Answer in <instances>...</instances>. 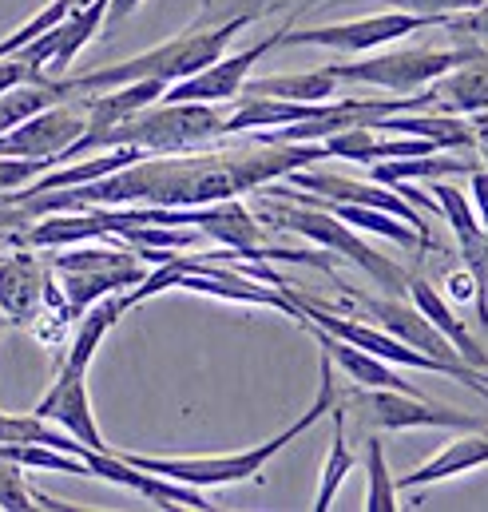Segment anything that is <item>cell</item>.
Here are the masks:
<instances>
[{"label":"cell","instance_id":"19","mask_svg":"<svg viewBox=\"0 0 488 512\" xmlns=\"http://www.w3.org/2000/svg\"><path fill=\"white\" fill-rule=\"evenodd\" d=\"M409 302L449 338V346L469 362V366H477V370H488V350L473 338V330L465 326V318L457 314V306L449 302V298H441V290H433V282L429 278H421V274H409Z\"/></svg>","mask_w":488,"mask_h":512},{"label":"cell","instance_id":"10","mask_svg":"<svg viewBox=\"0 0 488 512\" xmlns=\"http://www.w3.org/2000/svg\"><path fill=\"white\" fill-rule=\"evenodd\" d=\"M417 28H441L437 16H409V12H377V16H362V20H342V24H318V28H290L282 32L278 48H302V44H314V48H330V52H342V56H366L377 52Z\"/></svg>","mask_w":488,"mask_h":512},{"label":"cell","instance_id":"17","mask_svg":"<svg viewBox=\"0 0 488 512\" xmlns=\"http://www.w3.org/2000/svg\"><path fill=\"white\" fill-rule=\"evenodd\" d=\"M488 56L477 52L473 60L449 68L433 84H425V112L441 116H481L488 112Z\"/></svg>","mask_w":488,"mask_h":512},{"label":"cell","instance_id":"24","mask_svg":"<svg viewBox=\"0 0 488 512\" xmlns=\"http://www.w3.org/2000/svg\"><path fill=\"white\" fill-rule=\"evenodd\" d=\"M330 417H334V433H330V453H326V465H322V485H318V497H314V512H326L334 505L346 473L354 469V453L346 445V401L342 397L330 405Z\"/></svg>","mask_w":488,"mask_h":512},{"label":"cell","instance_id":"31","mask_svg":"<svg viewBox=\"0 0 488 512\" xmlns=\"http://www.w3.org/2000/svg\"><path fill=\"white\" fill-rule=\"evenodd\" d=\"M449 294H453V302H473L477 306V282H473V274L469 270L449 274Z\"/></svg>","mask_w":488,"mask_h":512},{"label":"cell","instance_id":"25","mask_svg":"<svg viewBox=\"0 0 488 512\" xmlns=\"http://www.w3.org/2000/svg\"><path fill=\"white\" fill-rule=\"evenodd\" d=\"M366 509L369 512H393L397 505V485L389 477V465H385V441L381 437H369L366 441Z\"/></svg>","mask_w":488,"mask_h":512},{"label":"cell","instance_id":"3","mask_svg":"<svg viewBox=\"0 0 488 512\" xmlns=\"http://www.w3.org/2000/svg\"><path fill=\"white\" fill-rule=\"evenodd\" d=\"M246 24H254V16H231V20H215L211 28L203 20H195L187 32L123 60L112 68H96V72H84V76H64L72 96H84V92H104V88H120L131 80H159V84H175V80H187L195 72H203L207 64H215L227 44L243 32Z\"/></svg>","mask_w":488,"mask_h":512},{"label":"cell","instance_id":"8","mask_svg":"<svg viewBox=\"0 0 488 512\" xmlns=\"http://www.w3.org/2000/svg\"><path fill=\"white\" fill-rule=\"evenodd\" d=\"M346 409H358L369 429L377 433H405V429H485L481 417L437 405L425 393H405V389H354L342 393Z\"/></svg>","mask_w":488,"mask_h":512},{"label":"cell","instance_id":"27","mask_svg":"<svg viewBox=\"0 0 488 512\" xmlns=\"http://www.w3.org/2000/svg\"><path fill=\"white\" fill-rule=\"evenodd\" d=\"M56 159H20V155H0V195H12L20 187H28L32 179H40L44 171H52Z\"/></svg>","mask_w":488,"mask_h":512},{"label":"cell","instance_id":"30","mask_svg":"<svg viewBox=\"0 0 488 512\" xmlns=\"http://www.w3.org/2000/svg\"><path fill=\"white\" fill-rule=\"evenodd\" d=\"M469 187H473V211H477V219H481V227L488 231V171L477 163L473 171H469Z\"/></svg>","mask_w":488,"mask_h":512},{"label":"cell","instance_id":"5","mask_svg":"<svg viewBox=\"0 0 488 512\" xmlns=\"http://www.w3.org/2000/svg\"><path fill=\"white\" fill-rule=\"evenodd\" d=\"M266 199V211H258V219H266L270 227H282V231H294L302 239H310L314 247L330 251V255L354 262L362 274H369L381 294H397V298H409V270L401 262H393L389 255L373 251L366 239L342 223L338 215H330L326 207H314V203H294V199Z\"/></svg>","mask_w":488,"mask_h":512},{"label":"cell","instance_id":"6","mask_svg":"<svg viewBox=\"0 0 488 512\" xmlns=\"http://www.w3.org/2000/svg\"><path fill=\"white\" fill-rule=\"evenodd\" d=\"M52 274L60 278V294H64V306L72 314V322L100 298L108 294H120L131 290L147 278V262L135 255L131 247H60V255L48 262Z\"/></svg>","mask_w":488,"mask_h":512},{"label":"cell","instance_id":"28","mask_svg":"<svg viewBox=\"0 0 488 512\" xmlns=\"http://www.w3.org/2000/svg\"><path fill=\"white\" fill-rule=\"evenodd\" d=\"M0 509H4V512H28V509H36L32 485L24 481L20 465H16V461H4V457H0Z\"/></svg>","mask_w":488,"mask_h":512},{"label":"cell","instance_id":"18","mask_svg":"<svg viewBox=\"0 0 488 512\" xmlns=\"http://www.w3.org/2000/svg\"><path fill=\"white\" fill-rule=\"evenodd\" d=\"M298 326L314 334V342H318V346H322V354L334 362V370H342L354 385H366V389H405V393H421L417 385H409L405 378H397V374H393V362H385V358L369 354V350L354 346V342H342L338 334H330V330H322V326H314V322H298Z\"/></svg>","mask_w":488,"mask_h":512},{"label":"cell","instance_id":"14","mask_svg":"<svg viewBox=\"0 0 488 512\" xmlns=\"http://www.w3.org/2000/svg\"><path fill=\"white\" fill-rule=\"evenodd\" d=\"M433 199H437V215L449 223V231H453V239H457V251H461V262H465V270L473 274V282H477V322L485 326L488 322V231L481 227V219H477V211H473V199L461 191V187H453L449 179H437V187H433Z\"/></svg>","mask_w":488,"mask_h":512},{"label":"cell","instance_id":"20","mask_svg":"<svg viewBox=\"0 0 488 512\" xmlns=\"http://www.w3.org/2000/svg\"><path fill=\"white\" fill-rule=\"evenodd\" d=\"M481 465H488V433L485 429H469L465 437L449 441L437 457H429V461H425V465H417L413 473H401L393 485H397V489L417 493V489H429V485H437V481H449V477L473 473V469H481Z\"/></svg>","mask_w":488,"mask_h":512},{"label":"cell","instance_id":"12","mask_svg":"<svg viewBox=\"0 0 488 512\" xmlns=\"http://www.w3.org/2000/svg\"><path fill=\"white\" fill-rule=\"evenodd\" d=\"M278 40H282V28H274L266 40H254L250 48L235 52V56L223 52V56H219L215 64H207L203 72L167 84L159 100H167V104H231V100H239V96H243V84L250 80V68H254L262 56H270V52L278 48Z\"/></svg>","mask_w":488,"mask_h":512},{"label":"cell","instance_id":"32","mask_svg":"<svg viewBox=\"0 0 488 512\" xmlns=\"http://www.w3.org/2000/svg\"><path fill=\"white\" fill-rule=\"evenodd\" d=\"M469 128H473V147H477V155H481V167L488 171V112L469 116Z\"/></svg>","mask_w":488,"mask_h":512},{"label":"cell","instance_id":"33","mask_svg":"<svg viewBox=\"0 0 488 512\" xmlns=\"http://www.w3.org/2000/svg\"><path fill=\"white\" fill-rule=\"evenodd\" d=\"M143 0H108V16H104V28H116V24H123L135 8H139Z\"/></svg>","mask_w":488,"mask_h":512},{"label":"cell","instance_id":"7","mask_svg":"<svg viewBox=\"0 0 488 512\" xmlns=\"http://www.w3.org/2000/svg\"><path fill=\"white\" fill-rule=\"evenodd\" d=\"M481 52V44H453V48H405V52H373L366 60H350V64H330L338 84L350 88H381V92H397L409 96L425 84H433L437 76H445L449 68L473 60Z\"/></svg>","mask_w":488,"mask_h":512},{"label":"cell","instance_id":"2","mask_svg":"<svg viewBox=\"0 0 488 512\" xmlns=\"http://www.w3.org/2000/svg\"><path fill=\"white\" fill-rule=\"evenodd\" d=\"M318 370H322V385H318L314 405L298 421H290L282 433L250 445L243 453H227V457H143V453H120V457L127 465L143 469V473H155V477H167V481H179V485H191V489H223V485L254 481L294 437H302L310 425H318L330 413V405L342 397L338 393V378H334V362L326 354H322V366Z\"/></svg>","mask_w":488,"mask_h":512},{"label":"cell","instance_id":"34","mask_svg":"<svg viewBox=\"0 0 488 512\" xmlns=\"http://www.w3.org/2000/svg\"><path fill=\"white\" fill-rule=\"evenodd\" d=\"M4 330H8V318H4V310H0V334H4Z\"/></svg>","mask_w":488,"mask_h":512},{"label":"cell","instance_id":"11","mask_svg":"<svg viewBox=\"0 0 488 512\" xmlns=\"http://www.w3.org/2000/svg\"><path fill=\"white\" fill-rule=\"evenodd\" d=\"M88 131V104L84 96H68L60 104H48L44 112L20 120L12 131L0 135V155L20 159H56L64 163V151Z\"/></svg>","mask_w":488,"mask_h":512},{"label":"cell","instance_id":"26","mask_svg":"<svg viewBox=\"0 0 488 512\" xmlns=\"http://www.w3.org/2000/svg\"><path fill=\"white\" fill-rule=\"evenodd\" d=\"M441 28L453 36V44H488V0L445 16Z\"/></svg>","mask_w":488,"mask_h":512},{"label":"cell","instance_id":"1","mask_svg":"<svg viewBox=\"0 0 488 512\" xmlns=\"http://www.w3.org/2000/svg\"><path fill=\"white\" fill-rule=\"evenodd\" d=\"M330 159L322 143H250L231 151L203 155H143L120 171L64 191H44L28 203H16L28 219L56 211H88V207H207L219 199H239L243 191H258L262 183L286 179L290 171L314 167Z\"/></svg>","mask_w":488,"mask_h":512},{"label":"cell","instance_id":"16","mask_svg":"<svg viewBox=\"0 0 488 512\" xmlns=\"http://www.w3.org/2000/svg\"><path fill=\"white\" fill-rule=\"evenodd\" d=\"M52 266H44L32 251L0 258V310L12 326H32L48 302Z\"/></svg>","mask_w":488,"mask_h":512},{"label":"cell","instance_id":"21","mask_svg":"<svg viewBox=\"0 0 488 512\" xmlns=\"http://www.w3.org/2000/svg\"><path fill=\"white\" fill-rule=\"evenodd\" d=\"M477 163L473 159H457L453 147H437V151H425V155H397V159H377L369 163V179L373 183H385V187H397V183H437V179H457V175H469Z\"/></svg>","mask_w":488,"mask_h":512},{"label":"cell","instance_id":"15","mask_svg":"<svg viewBox=\"0 0 488 512\" xmlns=\"http://www.w3.org/2000/svg\"><path fill=\"white\" fill-rule=\"evenodd\" d=\"M32 413L44 417V421H52V425H60L64 433H72V437L84 441L88 449L108 453V441H104V433H100V425H96V417H92L88 374H60V370H56V382H52V389L36 401Z\"/></svg>","mask_w":488,"mask_h":512},{"label":"cell","instance_id":"29","mask_svg":"<svg viewBox=\"0 0 488 512\" xmlns=\"http://www.w3.org/2000/svg\"><path fill=\"white\" fill-rule=\"evenodd\" d=\"M369 4H381V8H393V12H409V16H453L461 8H473L481 0H369Z\"/></svg>","mask_w":488,"mask_h":512},{"label":"cell","instance_id":"23","mask_svg":"<svg viewBox=\"0 0 488 512\" xmlns=\"http://www.w3.org/2000/svg\"><path fill=\"white\" fill-rule=\"evenodd\" d=\"M104 16H108V0H92L84 8H76L68 20H60V44L52 52V64H48V76H64L72 68V60L84 52V44H92L104 28Z\"/></svg>","mask_w":488,"mask_h":512},{"label":"cell","instance_id":"35","mask_svg":"<svg viewBox=\"0 0 488 512\" xmlns=\"http://www.w3.org/2000/svg\"><path fill=\"white\" fill-rule=\"evenodd\" d=\"M485 330H488V322H485Z\"/></svg>","mask_w":488,"mask_h":512},{"label":"cell","instance_id":"4","mask_svg":"<svg viewBox=\"0 0 488 512\" xmlns=\"http://www.w3.org/2000/svg\"><path fill=\"white\" fill-rule=\"evenodd\" d=\"M223 112L219 104H167L155 100L143 112L127 116L112 128L84 131L64 159L88 155V151H108V147H139L147 155H175V151H199L211 139H223Z\"/></svg>","mask_w":488,"mask_h":512},{"label":"cell","instance_id":"13","mask_svg":"<svg viewBox=\"0 0 488 512\" xmlns=\"http://www.w3.org/2000/svg\"><path fill=\"white\" fill-rule=\"evenodd\" d=\"M286 183H290V187H302V191H310V195L334 199V203H358V207H377V211H385V215H397V219H405V223L433 247L429 219H421V211H417L405 195L389 191L385 183H373V179L362 183V179H346V175H338V171H314V167L290 171Z\"/></svg>","mask_w":488,"mask_h":512},{"label":"cell","instance_id":"9","mask_svg":"<svg viewBox=\"0 0 488 512\" xmlns=\"http://www.w3.org/2000/svg\"><path fill=\"white\" fill-rule=\"evenodd\" d=\"M362 306H366V314L381 326V330H389L397 342H405V346H413V350H421V354H429L433 362H441L445 370H449V378L461 385H469L473 393H481L488 397V378L485 370H477V366H469L453 346H449V338L413 306V302H405V298H397V294H381V298H362Z\"/></svg>","mask_w":488,"mask_h":512},{"label":"cell","instance_id":"22","mask_svg":"<svg viewBox=\"0 0 488 512\" xmlns=\"http://www.w3.org/2000/svg\"><path fill=\"white\" fill-rule=\"evenodd\" d=\"M338 80L330 68L318 72H294V76H262V80H246L243 96H274V100H294V104H322L338 96Z\"/></svg>","mask_w":488,"mask_h":512}]
</instances>
